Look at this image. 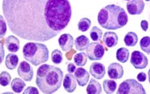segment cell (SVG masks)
I'll return each instance as SVG.
<instances>
[{
    "mask_svg": "<svg viewBox=\"0 0 150 94\" xmlns=\"http://www.w3.org/2000/svg\"><path fill=\"white\" fill-rule=\"evenodd\" d=\"M144 9V3L143 0H130L127 4V10L131 15L141 14Z\"/></svg>",
    "mask_w": 150,
    "mask_h": 94,
    "instance_id": "cell-9",
    "label": "cell"
},
{
    "mask_svg": "<svg viewBox=\"0 0 150 94\" xmlns=\"http://www.w3.org/2000/svg\"><path fill=\"white\" fill-rule=\"evenodd\" d=\"M90 26H91V21L87 18H83L80 19V21L78 23V28L82 32L88 31Z\"/></svg>",
    "mask_w": 150,
    "mask_h": 94,
    "instance_id": "cell-26",
    "label": "cell"
},
{
    "mask_svg": "<svg viewBox=\"0 0 150 94\" xmlns=\"http://www.w3.org/2000/svg\"><path fill=\"white\" fill-rule=\"evenodd\" d=\"M140 47L144 52L150 53V38L149 37H144L140 40Z\"/></svg>",
    "mask_w": 150,
    "mask_h": 94,
    "instance_id": "cell-27",
    "label": "cell"
},
{
    "mask_svg": "<svg viewBox=\"0 0 150 94\" xmlns=\"http://www.w3.org/2000/svg\"><path fill=\"white\" fill-rule=\"evenodd\" d=\"M23 58L33 66L46 63L49 58V52L46 45L40 42H27L23 48Z\"/></svg>",
    "mask_w": 150,
    "mask_h": 94,
    "instance_id": "cell-4",
    "label": "cell"
},
{
    "mask_svg": "<svg viewBox=\"0 0 150 94\" xmlns=\"http://www.w3.org/2000/svg\"><path fill=\"white\" fill-rule=\"evenodd\" d=\"M63 85L64 90L68 93H74L77 87V80L75 78L74 75H73L72 73L66 74L64 78L63 79Z\"/></svg>",
    "mask_w": 150,
    "mask_h": 94,
    "instance_id": "cell-14",
    "label": "cell"
},
{
    "mask_svg": "<svg viewBox=\"0 0 150 94\" xmlns=\"http://www.w3.org/2000/svg\"><path fill=\"white\" fill-rule=\"evenodd\" d=\"M74 37L69 33H64L59 38V46L64 52L70 51L74 47Z\"/></svg>",
    "mask_w": 150,
    "mask_h": 94,
    "instance_id": "cell-11",
    "label": "cell"
},
{
    "mask_svg": "<svg viewBox=\"0 0 150 94\" xmlns=\"http://www.w3.org/2000/svg\"><path fill=\"white\" fill-rule=\"evenodd\" d=\"M105 48L99 42H91L87 47V56L91 61L101 60L104 55Z\"/></svg>",
    "mask_w": 150,
    "mask_h": 94,
    "instance_id": "cell-6",
    "label": "cell"
},
{
    "mask_svg": "<svg viewBox=\"0 0 150 94\" xmlns=\"http://www.w3.org/2000/svg\"><path fill=\"white\" fill-rule=\"evenodd\" d=\"M146 1H149V0H146Z\"/></svg>",
    "mask_w": 150,
    "mask_h": 94,
    "instance_id": "cell-37",
    "label": "cell"
},
{
    "mask_svg": "<svg viewBox=\"0 0 150 94\" xmlns=\"http://www.w3.org/2000/svg\"><path fill=\"white\" fill-rule=\"evenodd\" d=\"M75 70H76L75 64L72 63H69V65H68V72H69V73H74Z\"/></svg>",
    "mask_w": 150,
    "mask_h": 94,
    "instance_id": "cell-34",
    "label": "cell"
},
{
    "mask_svg": "<svg viewBox=\"0 0 150 94\" xmlns=\"http://www.w3.org/2000/svg\"><path fill=\"white\" fill-rule=\"evenodd\" d=\"M4 58V47L3 42L0 40V64L3 62Z\"/></svg>",
    "mask_w": 150,
    "mask_h": 94,
    "instance_id": "cell-32",
    "label": "cell"
},
{
    "mask_svg": "<svg viewBox=\"0 0 150 94\" xmlns=\"http://www.w3.org/2000/svg\"><path fill=\"white\" fill-rule=\"evenodd\" d=\"M103 87L106 93H113L117 88V83L114 80H104Z\"/></svg>",
    "mask_w": 150,
    "mask_h": 94,
    "instance_id": "cell-23",
    "label": "cell"
},
{
    "mask_svg": "<svg viewBox=\"0 0 150 94\" xmlns=\"http://www.w3.org/2000/svg\"><path fill=\"white\" fill-rule=\"evenodd\" d=\"M89 71L93 78L95 79H102L106 73L104 65L103 63H97V62L93 63V64L90 66Z\"/></svg>",
    "mask_w": 150,
    "mask_h": 94,
    "instance_id": "cell-13",
    "label": "cell"
},
{
    "mask_svg": "<svg viewBox=\"0 0 150 94\" xmlns=\"http://www.w3.org/2000/svg\"><path fill=\"white\" fill-rule=\"evenodd\" d=\"M126 1H130V0H126Z\"/></svg>",
    "mask_w": 150,
    "mask_h": 94,
    "instance_id": "cell-36",
    "label": "cell"
},
{
    "mask_svg": "<svg viewBox=\"0 0 150 94\" xmlns=\"http://www.w3.org/2000/svg\"><path fill=\"white\" fill-rule=\"evenodd\" d=\"M74 77L77 80V83L80 87L85 86L87 83L89 81V73L86 69L81 67L76 68L74 72Z\"/></svg>",
    "mask_w": 150,
    "mask_h": 94,
    "instance_id": "cell-12",
    "label": "cell"
},
{
    "mask_svg": "<svg viewBox=\"0 0 150 94\" xmlns=\"http://www.w3.org/2000/svg\"><path fill=\"white\" fill-rule=\"evenodd\" d=\"M23 93L24 94H31V93L38 94V90L36 88H33V87H28V88H27V89H25V90H24Z\"/></svg>",
    "mask_w": 150,
    "mask_h": 94,
    "instance_id": "cell-31",
    "label": "cell"
},
{
    "mask_svg": "<svg viewBox=\"0 0 150 94\" xmlns=\"http://www.w3.org/2000/svg\"><path fill=\"white\" fill-rule=\"evenodd\" d=\"M7 33V23L4 18L0 15V38H3Z\"/></svg>",
    "mask_w": 150,
    "mask_h": 94,
    "instance_id": "cell-30",
    "label": "cell"
},
{
    "mask_svg": "<svg viewBox=\"0 0 150 94\" xmlns=\"http://www.w3.org/2000/svg\"><path fill=\"white\" fill-rule=\"evenodd\" d=\"M108 75L110 78L113 80L122 78L123 76V66L117 63H111L108 68Z\"/></svg>",
    "mask_w": 150,
    "mask_h": 94,
    "instance_id": "cell-10",
    "label": "cell"
},
{
    "mask_svg": "<svg viewBox=\"0 0 150 94\" xmlns=\"http://www.w3.org/2000/svg\"><path fill=\"white\" fill-rule=\"evenodd\" d=\"M51 58H52L53 63L55 64H59L63 61V53L60 52V50L59 49H55L52 52Z\"/></svg>",
    "mask_w": 150,
    "mask_h": 94,
    "instance_id": "cell-29",
    "label": "cell"
},
{
    "mask_svg": "<svg viewBox=\"0 0 150 94\" xmlns=\"http://www.w3.org/2000/svg\"><path fill=\"white\" fill-rule=\"evenodd\" d=\"M63 78L64 73L60 68L43 64L38 68L36 84L43 93H54L60 88Z\"/></svg>",
    "mask_w": 150,
    "mask_h": 94,
    "instance_id": "cell-2",
    "label": "cell"
},
{
    "mask_svg": "<svg viewBox=\"0 0 150 94\" xmlns=\"http://www.w3.org/2000/svg\"><path fill=\"white\" fill-rule=\"evenodd\" d=\"M88 60V56L87 53L85 52H79V53H76L74 58L75 65L79 66V67H83L87 63Z\"/></svg>",
    "mask_w": 150,
    "mask_h": 94,
    "instance_id": "cell-24",
    "label": "cell"
},
{
    "mask_svg": "<svg viewBox=\"0 0 150 94\" xmlns=\"http://www.w3.org/2000/svg\"><path fill=\"white\" fill-rule=\"evenodd\" d=\"M3 12L9 29L25 40L46 42L69 24V0H3Z\"/></svg>",
    "mask_w": 150,
    "mask_h": 94,
    "instance_id": "cell-1",
    "label": "cell"
},
{
    "mask_svg": "<svg viewBox=\"0 0 150 94\" xmlns=\"http://www.w3.org/2000/svg\"><path fill=\"white\" fill-rule=\"evenodd\" d=\"M149 59L139 51H134L131 54L130 63L136 69H144L149 64Z\"/></svg>",
    "mask_w": 150,
    "mask_h": 94,
    "instance_id": "cell-7",
    "label": "cell"
},
{
    "mask_svg": "<svg viewBox=\"0 0 150 94\" xmlns=\"http://www.w3.org/2000/svg\"><path fill=\"white\" fill-rule=\"evenodd\" d=\"M25 87H26V84L21 78H16L13 80H12L11 82V88L16 93H20Z\"/></svg>",
    "mask_w": 150,
    "mask_h": 94,
    "instance_id": "cell-20",
    "label": "cell"
},
{
    "mask_svg": "<svg viewBox=\"0 0 150 94\" xmlns=\"http://www.w3.org/2000/svg\"><path fill=\"white\" fill-rule=\"evenodd\" d=\"M18 74L22 79L30 82L33 77V69L28 61H23L18 67Z\"/></svg>",
    "mask_w": 150,
    "mask_h": 94,
    "instance_id": "cell-8",
    "label": "cell"
},
{
    "mask_svg": "<svg viewBox=\"0 0 150 94\" xmlns=\"http://www.w3.org/2000/svg\"><path fill=\"white\" fill-rule=\"evenodd\" d=\"M11 82V76L8 72H2L0 73V85L7 87Z\"/></svg>",
    "mask_w": 150,
    "mask_h": 94,
    "instance_id": "cell-28",
    "label": "cell"
},
{
    "mask_svg": "<svg viewBox=\"0 0 150 94\" xmlns=\"http://www.w3.org/2000/svg\"><path fill=\"white\" fill-rule=\"evenodd\" d=\"M141 28L144 31H147L149 29V23L146 20H143L141 21Z\"/></svg>",
    "mask_w": 150,
    "mask_h": 94,
    "instance_id": "cell-35",
    "label": "cell"
},
{
    "mask_svg": "<svg viewBox=\"0 0 150 94\" xmlns=\"http://www.w3.org/2000/svg\"><path fill=\"white\" fill-rule=\"evenodd\" d=\"M18 57L17 56L14 52L13 53H9V54L7 55L5 64L6 67L8 69L13 70L18 66Z\"/></svg>",
    "mask_w": 150,
    "mask_h": 94,
    "instance_id": "cell-19",
    "label": "cell"
},
{
    "mask_svg": "<svg viewBox=\"0 0 150 94\" xmlns=\"http://www.w3.org/2000/svg\"><path fill=\"white\" fill-rule=\"evenodd\" d=\"M118 35L114 32H106L103 37V42L108 47H115L118 44Z\"/></svg>",
    "mask_w": 150,
    "mask_h": 94,
    "instance_id": "cell-15",
    "label": "cell"
},
{
    "mask_svg": "<svg viewBox=\"0 0 150 94\" xmlns=\"http://www.w3.org/2000/svg\"><path fill=\"white\" fill-rule=\"evenodd\" d=\"M116 58L120 63H126L129 58V51L126 47H120L117 50Z\"/></svg>",
    "mask_w": 150,
    "mask_h": 94,
    "instance_id": "cell-21",
    "label": "cell"
},
{
    "mask_svg": "<svg viewBox=\"0 0 150 94\" xmlns=\"http://www.w3.org/2000/svg\"><path fill=\"white\" fill-rule=\"evenodd\" d=\"M87 93L88 94H99L102 92V86L98 81L94 79H89V83L87 86Z\"/></svg>",
    "mask_w": 150,
    "mask_h": 94,
    "instance_id": "cell-17",
    "label": "cell"
},
{
    "mask_svg": "<svg viewBox=\"0 0 150 94\" xmlns=\"http://www.w3.org/2000/svg\"><path fill=\"white\" fill-rule=\"evenodd\" d=\"M6 47L8 48V50L11 52H16L19 49L20 46V42L18 39V37L15 36H8L5 39Z\"/></svg>",
    "mask_w": 150,
    "mask_h": 94,
    "instance_id": "cell-16",
    "label": "cell"
},
{
    "mask_svg": "<svg viewBox=\"0 0 150 94\" xmlns=\"http://www.w3.org/2000/svg\"><path fill=\"white\" fill-rule=\"evenodd\" d=\"M103 36V31L97 28L96 26H93L92 28L91 32H90V37H91L92 40L93 41H100Z\"/></svg>",
    "mask_w": 150,
    "mask_h": 94,
    "instance_id": "cell-25",
    "label": "cell"
},
{
    "mask_svg": "<svg viewBox=\"0 0 150 94\" xmlns=\"http://www.w3.org/2000/svg\"><path fill=\"white\" fill-rule=\"evenodd\" d=\"M98 22L103 28L116 30L127 24L128 15L123 8L115 4H110L99 11Z\"/></svg>",
    "mask_w": 150,
    "mask_h": 94,
    "instance_id": "cell-3",
    "label": "cell"
},
{
    "mask_svg": "<svg viewBox=\"0 0 150 94\" xmlns=\"http://www.w3.org/2000/svg\"><path fill=\"white\" fill-rule=\"evenodd\" d=\"M118 93L119 94H132L142 93L145 94L146 91L141 84L134 79H127L123 81L119 85L118 89Z\"/></svg>",
    "mask_w": 150,
    "mask_h": 94,
    "instance_id": "cell-5",
    "label": "cell"
},
{
    "mask_svg": "<svg viewBox=\"0 0 150 94\" xmlns=\"http://www.w3.org/2000/svg\"><path fill=\"white\" fill-rule=\"evenodd\" d=\"M123 40L128 47H134L138 42V36L134 32H129L125 35Z\"/></svg>",
    "mask_w": 150,
    "mask_h": 94,
    "instance_id": "cell-22",
    "label": "cell"
},
{
    "mask_svg": "<svg viewBox=\"0 0 150 94\" xmlns=\"http://www.w3.org/2000/svg\"><path fill=\"white\" fill-rule=\"evenodd\" d=\"M89 39L84 35H81L78 37L74 41V45L76 50L79 51H84L87 49L88 46L89 45Z\"/></svg>",
    "mask_w": 150,
    "mask_h": 94,
    "instance_id": "cell-18",
    "label": "cell"
},
{
    "mask_svg": "<svg viewBox=\"0 0 150 94\" xmlns=\"http://www.w3.org/2000/svg\"><path fill=\"white\" fill-rule=\"evenodd\" d=\"M137 78L139 82H145L146 81V78H147V75L145 73H140L138 74L137 76Z\"/></svg>",
    "mask_w": 150,
    "mask_h": 94,
    "instance_id": "cell-33",
    "label": "cell"
}]
</instances>
